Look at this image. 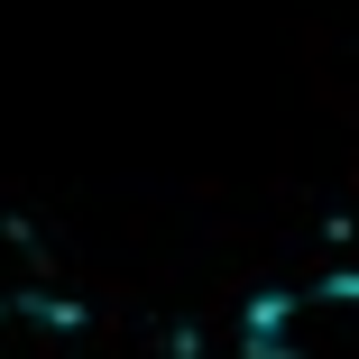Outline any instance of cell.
I'll list each match as a JSON object with an SVG mask.
<instances>
[{"label":"cell","mask_w":359,"mask_h":359,"mask_svg":"<svg viewBox=\"0 0 359 359\" xmlns=\"http://www.w3.org/2000/svg\"><path fill=\"white\" fill-rule=\"evenodd\" d=\"M249 341H258V359H359V267L313 276L295 295H267Z\"/></svg>","instance_id":"obj_1"}]
</instances>
